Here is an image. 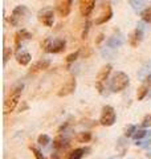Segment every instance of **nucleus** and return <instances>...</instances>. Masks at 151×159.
Listing matches in <instances>:
<instances>
[{
	"mask_svg": "<svg viewBox=\"0 0 151 159\" xmlns=\"http://www.w3.org/2000/svg\"><path fill=\"white\" fill-rule=\"evenodd\" d=\"M23 88H24V85L21 82H16L11 89H9V93H8V96L6 97L4 106H3L4 114H9V113H12L15 109H16L17 103L20 101V96H21Z\"/></svg>",
	"mask_w": 151,
	"mask_h": 159,
	"instance_id": "nucleus-1",
	"label": "nucleus"
},
{
	"mask_svg": "<svg viewBox=\"0 0 151 159\" xmlns=\"http://www.w3.org/2000/svg\"><path fill=\"white\" fill-rule=\"evenodd\" d=\"M29 19V9L25 6H17L13 8V11L9 17V24L12 27H23Z\"/></svg>",
	"mask_w": 151,
	"mask_h": 159,
	"instance_id": "nucleus-2",
	"label": "nucleus"
},
{
	"mask_svg": "<svg viewBox=\"0 0 151 159\" xmlns=\"http://www.w3.org/2000/svg\"><path fill=\"white\" fill-rule=\"evenodd\" d=\"M129 84H130V78L127 74L123 72H117L113 76V78L110 80V90L113 93H119L125 90Z\"/></svg>",
	"mask_w": 151,
	"mask_h": 159,
	"instance_id": "nucleus-3",
	"label": "nucleus"
},
{
	"mask_svg": "<svg viewBox=\"0 0 151 159\" xmlns=\"http://www.w3.org/2000/svg\"><path fill=\"white\" fill-rule=\"evenodd\" d=\"M41 47L48 53H60L66 47V41L62 39H45Z\"/></svg>",
	"mask_w": 151,
	"mask_h": 159,
	"instance_id": "nucleus-4",
	"label": "nucleus"
},
{
	"mask_svg": "<svg viewBox=\"0 0 151 159\" xmlns=\"http://www.w3.org/2000/svg\"><path fill=\"white\" fill-rule=\"evenodd\" d=\"M115 119H117V116H115V111H114V109L112 106H103L102 109V113H101V118H99V123L102 126H113L114 125V122H115Z\"/></svg>",
	"mask_w": 151,
	"mask_h": 159,
	"instance_id": "nucleus-5",
	"label": "nucleus"
},
{
	"mask_svg": "<svg viewBox=\"0 0 151 159\" xmlns=\"http://www.w3.org/2000/svg\"><path fill=\"white\" fill-rule=\"evenodd\" d=\"M37 19H39L40 23L44 24V25L52 27L53 23H54V12H53V8L45 7L43 9H40L39 13H37Z\"/></svg>",
	"mask_w": 151,
	"mask_h": 159,
	"instance_id": "nucleus-6",
	"label": "nucleus"
},
{
	"mask_svg": "<svg viewBox=\"0 0 151 159\" xmlns=\"http://www.w3.org/2000/svg\"><path fill=\"white\" fill-rule=\"evenodd\" d=\"M112 69H113L112 65L109 64V65H105V66L99 70L98 76H97V82H95V88H97V90H98L99 93L103 92V84H105V81L108 80L110 72H112Z\"/></svg>",
	"mask_w": 151,
	"mask_h": 159,
	"instance_id": "nucleus-7",
	"label": "nucleus"
},
{
	"mask_svg": "<svg viewBox=\"0 0 151 159\" xmlns=\"http://www.w3.org/2000/svg\"><path fill=\"white\" fill-rule=\"evenodd\" d=\"M76 86H77V81H76V77L74 76H70L68 78V81L64 84L61 86V89L58 90L57 96L58 97H65V96H69L76 90Z\"/></svg>",
	"mask_w": 151,
	"mask_h": 159,
	"instance_id": "nucleus-8",
	"label": "nucleus"
},
{
	"mask_svg": "<svg viewBox=\"0 0 151 159\" xmlns=\"http://www.w3.org/2000/svg\"><path fill=\"white\" fill-rule=\"evenodd\" d=\"M113 16V9L110 7L109 3H103L102 4V8H101V12H99V16L95 20V24L97 25H101V24H105L106 21H109Z\"/></svg>",
	"mask_w": 151,
	"mask_h": 159,
	"instance_id": "nucleus-9",
	"label": "nucleus"
},
{
	"mask_svg": "<svg viewBox=\"0 0 151 159\" xmlns=\"http://www.w3.org/2000/svg\"><path fill=\"white\" fill-rule=\"evenodd\" d=\"M144 24L143 23H139L137 28H135V31L131 33V36H130V45L131 47H138V44L143 40V36H144Z\"/></svg>",
	"mask_w": 151,
	"mask_h": 159,
	"instance_id": "nucleus-10",
	"label": "nucleus"
},
{
	"mask_svg": "<svg viewBox=\"0 0 151 159\" xmlns=\"http://www.w3.org/2000/svg\"><path fill=\"white\" fill-rule=\"evenodd\" d=\"M123 43H125V36L121 32H115V33H113L112 36L108 39L106 47L109 49H117L119 47H122Z\"/></svg>",
	"mask_w": 151,
	"mask_h": 159,
	"instance_id": "nucleus-11",
	"label": "nucleus"
},
{
	"mask_svg": "<svg viewBox=\"0 0 151 159\" xmlns=\"http://www.w3.org/2000/svg\"><path fill=\"white\" fill-rule=\"evenodd\" d=\"M73 0H56V9L60 16L66 17L72 11Z\"/></svg>",
	"mask_w": 151,
	"mask_h": 159,
	"instance_id": "nucleus-12",
	"label": "nucleus"
},
{
	"mask_svg": "<svg viewBox=\"0 0 151 159\" xmlns=\"http://www.w3.org/2000/svg\"><path fill=\"white\" fill-rule=\"evenodd\" d=\"M95 2L97 0H80V12L84 17L90 16V13L93 12Z\"/></svg>",
	"mask_w": 151,
	"mask_h": 159,
	"instance_id": "nucleus-13",
	"label": "nucleus"
},
{
	"mask_svg": "<svg viewBox=\"0 0 151 159\" xmlns=\"http://www.w3.org/2000/svg\"><path fill=\"white\" fill-rule=\"evenodd\" d=\"M149 90H151V76H149L147 78L144 80L143 85L138 89V93H137V98L139 99H143L146 96L149 94Z\"/></svg>",
	"mask_w": 151,
	"mask_h": 159,
	"instance_id": "nucleus-14",
	"label": "nucleus"
},
{
	"mask_svg": "<svg viewBox=\"0 0 151 159\" xmlns=\"http://www.w3.org/2000/svg\"><path fill=\"white\" fill-rule=\"evenodd\" d=\"M31 37H32V34L29 33L28 31H25V29H21V31H19L16 34H15V47L19 49L24 40H28V39H31Z\"/></svg>",
	"mask_w": 151,
	"mask_h": 159,
	"instance_id": "nucleus-15",
	"label": "nucleus"
},
{
	"mask_svg": "<svg viewBox=\"0 0 151 159\" xmlns=\"http://www.w3.org/2000/svg\"><path fill=\"white\" fill-rule=\"evenodd\" d=\"M129 3L135 12H142L151 3V0H129Z\"/></svg>",
	"mask_w": 151,
	"mask_h": 159,
	"instance_id": "nucleus-16",
	"label": "nucleus"
},
{
	"mask_svg": "<svg viewBox=\"0 0 151 159\" xmlns=\"http://www.w3.org/2000/svg\"><path fill=\"white\" fill-rule=\"evenodd\" d=\"M50 66V61L47 58H43L37 61L36 64H33L32 68H31V73H37V72H41V70H45V69H48Z\"/></svg>",
	"mask_w": 151,
	"mask_h": 159,
	"instance_id": "nucleus-17",
	"label": "nucleus"
},
{
	"mask_svg": "<svg viewBox=\"0 0 151 159\" xmlns=\"http://www.w3.org/2000/svg\"><path fill=\"white\" fill-rule=\"evenodd\" d=\"M149 76H151V60L146 62L138 72V78L140 80V81H144Z\"/></svg>",
	"mask_w": 151,
	"mask_h": 159,
	"instance_id": "nucleus-18",
	"label": "nucleus"
},
{
	"mask_svg": "<svg viewBox=\"0 0 151 159\" xmlns=\"http://www.w3.org/2000/svg\"><path fill=\"white\" fill-rule=\"evenodd\" d=\"M31 60H32V57H31V54H29L28 52H24V51H21V52H17V54H16V61L20 64V65H23V66H25V65H28L29 62H31Z\"/></svg>",
	"mask_w": 151,
	"mask_h": 159,
	"instance_id": "nucleus-19",
	"label": "nucleus"
},
{
	"mask_svg": "<svg viewBox=\"0 0 151 159\" xmlns=\"http://www.w3.org/2000/svg\"><path fill=\"white\" fill-rule=\"evenodd\" d=\"M68 143H69V139H68V138H65L62 134H60V135H57L56 138H54L53 146L56 147V148H64V147H66V146H68Z\"/></svg>",
	"mask_w": 151,
	"mask_h": 159,
	"instance_id": "nucleus-20",
	"label": "nucleus"
},
{
	"mask_svg": "<svg viewBox=\"0 0 151 159\" xmlns=\"http://www.w3.org/2000/svg\"><path fill=\"white\" fill-rule=\"evenodd\" d=\"M88 151V148H82V147H80V148H76V150H73L72 152L68 155L66 159H81L84 157V154Z\"/></svg>",
	"mask_w": 151,
	"mask_h": 159,
	"instance_id": "nucleus-21",
	"label": "nucleus"
},
{
	"mask_svg": "<svg viewBox=\"0 0 151 159\" xmlns=\"http://www.w3.org/2000/svg\"><path fill=\"white\" fill-rule=\"evenodd\" d=\"M76 139H77L78 142H81V143H88L90 139H92V133H88V131L80 133L76 137Z\"/></svg>",
	"mask_w": 151,
	"mask_h": 159,
	"instance_id": "nucleus-22",
	"label": "nucleus"
},
{
	"mask_svg": "<svg viewBox=\"0 0 151 159\" xmlns=\"http://www.w3.org/2000/svg\"><path fill=\"white\" fill-rule=\"evenodd\" d=\"M142 20H143L144 23L151 24V7L144 8L143 11H142Z\"/></svg>",
	"mask_w": 151,
	"mask_h": 159,
	"instance_id": "nucleus-23",
	"label": "nucleus"
},
{
	"mask_svg": "<svg viewBox=\"0 0 151 159\" xmlns=\"http://www.w3.org/2000/svg\"><path fill=\"white\" fill-rule=\"evenodd\" d=\"M37 143L40 146H47L48 143H50V138L47 134H41V135H39V138H37Z\"/></svg>",
	"mask_w": 151,
	"mask_h": 159,
	"instance_id": "nucleus-24",
	"label": "nucleus"
},
{
	"mask_svg": "<svg viewBox=\"0 0 151 159\" xmlns=\"http://www.w3.org/2000/svg\"><path fill=\"white\" fill-rule=\"evenodd\" d=\"M149 134V131H146V130H135V133H134V135H133V138L134 139H142V138H144L146 135Z\"/></svg>",
	"mask_w": 151,
	"mask_h": 159,
	"instance_id": "nucleus-25",
	"label": "nucleus"
},
{
	"mask_svg": "<svg viewBox=\"0 0 151 159\" xmlns=\"http://www.w3.org/2000/svg\"><path fill=\"white\" fill-rule=\"evenodd\" d=\"M78 56H80V51H76V52H73V53H70L69 56L66 57V62H68V64L74 62L78 58Z\"/></svg>",
	"mask_w": 151,
	"mask_h": 159,
	"instance_id": "nucleus-26",
	"label": "nucleus"
},
{
	"mask_svg": "<svg viewBox=\"0 0 151 159\" xmlns=\"http://www.w3.org/2000/svg\"><path fill=\"white\" fill-rule=\"evenodd\" d=\"M134 133H135V126L130 125V126H127V129L125 130V137H133Z\"/></svg>",
	"mask_w": 151,
	"mask_h": 159,
	"instance_id": "nucleus-27",
	"label": "nucleus"
},
{
	"mask_svg": "<svg viewBox=\"0 0 151 159\" xmlns=\"http://www.w3.org/2000/svg\"><path fill=\"white\" fill-rule=\"evenodd\" d=\"M31 150H32L33 155H34V158H36V159H44V155L41 154V151L37 150L36 147H32V146H31Z\"/></svg>",
	"mask_w": 151,
	"mask_h": 159,
	"instance_id": "nucleus-28",
	"label": "nucleus"
},
{
	"mask_svg": "<svg viewBox=\"0 0 151 159\" xmlns=\"http://www.w3.org/2000/svg\"><path fill=\"white\" fill-rule=\"evenodd\" d=\"M12 54V49L11 48H4V64L8 61V58L11 57Z\"/></svg>",
	"mask_w": 151,
	"mask_h": 159,
	"instance_id": "nucleus-29",
	"label": "nucleus"
},
{
	"mask_svg": "<svg viewBox=\"0 0 151 159\" xmlns=\"http://www.w3.org/2000/svg\"><path fill=\"white\" fill-rule=\"evenodd\" d=\"M149 125H151V114H149V116H146L143 122H142V126L143 127H147Z\"/></svg>",
	"mask_w": 151,
	"mask_h": 159,
	"instance_id": "nucleus-30",
	"label": "nucleus"
},
{
	"mask_svg": "<svg viewBox=\"0 0 151 159\" xmlns=\"http://www.w3.org/2000/svg\"><path fill=\"white\" fill-rule=\"evenodd\" d=\"M118 143H119L118 146H125V145H123V138H121L119 141H118ZM125 151H126V147H123V148H122V151H121V155H123Z\"/></svg>",
	"mask_w": 151,
	"mask_h": 159,
	"instance_id": "nucleus-31",
	"label": "nucleus"
},
{
	"mask_svg": "<svg viewBox=\"0 0 151 159\" xmlns=\"http://www.w3.org/2000/svg\"><path fill=\"white\" fill-rule=\"evenodd\" d=\"M102 40H103V34H99L98 39H97V44H99L101 41H102Z\"/></svg>",
	"mask_w": 151,
	"mask_h": 159,
	"instance_id": "nucleus-32",
	"label": "nucleus"
},
{
	"mask_svg": "<svg viewBox=\"0 0 151 159\" xmlns=\"http://www.w3.org/2000/svg\"><path fill=\"white\" fill-rule=\"evenodd\" d=\"M50 159H60V157L57 155V154H53V155H52V158H50Z\"/></svg>",
	"mask_w": 151,
	"mask_h": 159,
	"instance_id": "nucleus-33",
	"label": "nucleus"
},
{
	"mask_svg": "<svg viewBox=\"0 0 151 159\" xmlns=\"http://www.w3.org/2000/svg\"><path fill=\"white\" fill-rule=\"evenodd\" d=\"M109 159H118V157H112V158H109Z\"/></svg>",
	"mask_w": 151,
	"mask_h": 159,
	"instance_id": "nucleus-34",
	"label": "nucleus"
},
{
	"mask_svg": "<svg viewBox=\"0 0 151 159\" xmlns=\"http://www.w3.org/2000/svg\"><path fill=\"white\" fill-rule=\"evenodd\" d=\"M147 158H150V159H151V152H150V154H147Z\"/></svg>",
	"mask_w": 151,
	"mask_h": 159,
	"instance_id": "nucleus-35",
	"label": "nucleus"
}]
</instances>
